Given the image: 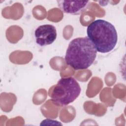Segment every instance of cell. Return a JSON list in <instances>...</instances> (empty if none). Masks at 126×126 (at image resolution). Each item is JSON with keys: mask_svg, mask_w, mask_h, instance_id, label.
<instances>
[{"mask_svg": "<svg viewBox=\"0 0 126 126\" xmlns=\"http://www.w3.org/2000/svg\"><path fill=\"white\" fill-rule=\"evenodd\" d=\"M96 55L97 51L88 37H77L69 42L65 61L75 70L86 69L93 63Z\"/></svg>", "mask_w": 126, "mask_h": 126, "instance_id": "cell-1", "label": "cell"}, {"mask_svg": "<svg viewBox=\"0 0 126 126\" xmlns=\"http://www.w3.org/2000/svg\"><path fill=\"white\" fill-rule=\"evenodd\" d=\"M36 43L40 46L52 44L57 38V31L55 26L45 24L39 26L34 31Z\"/></svg>", "mask_w": 126, "mask_h": 126, "instance_id": "cell-4", "label": "cell"}, {"mask_svg": "<svg viewBox=\"0 0 126 126\" xmlns=\"http://www.w3.org/2000/svg\"><path fill=\"white\" fill-rule=\"evenodd\" d=\"M60 9L64 13L71 15H79L84 12L90 5L89 1L57 0Z\"/></svg>", "mask_w": 126, "mask_h": 126, "instance_id": "cell-5", "label": "cell"}, {"mask_svg": "<svg viewBox=\"0 0 126 126\" xmlns=\"http://www.w3.org/2000/svg\"><path fill=\"white\" fill-rule=\"evenodd\" d=\"M49 96L53 104L57 106H64L73 102L80 95V85L71 77L61 78L51 88Z\"/></svg>", "mask_w": 126, "mask_h": 126, "instance_id": "cell-3", "label": "cell"}, {"mask_svg": "<svg viewBox=\"0 0 126 126\" xmlns=\"http://www.w3.org/2000/svg\"><path fill=\"white\" fill-rule=\"evenodd\" d=\"M87 34L97 52L99 53L110 52L117 45V31L113 25L104 20L93 21L87 27Z\"/></svg>", "mask_w": 126, "mask_h": 126, "instance_id": "cell-2", "label": "cell"}]
</instances>
